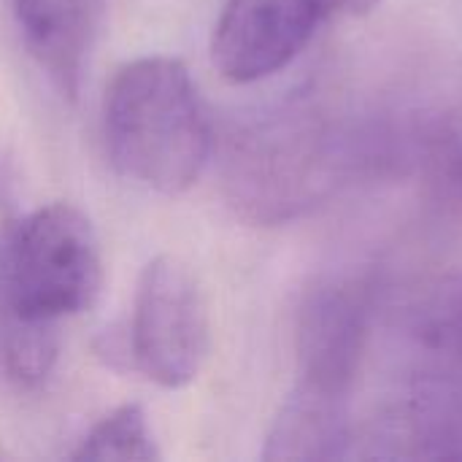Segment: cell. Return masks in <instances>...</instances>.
<instances>
[{
    "instance_id": "5b68a950",
    "label": "cell",
    "mask_w": 462,
    "mask_h": 462,
    "mask_svg": "<svg viewBox=\"0 0 462 462\" xmlns=\"http://www.w3.org/2000/svg\"><path fill=\"white\" fill-rule=\"evenodd\" d=\"M379 284L368 273L317 282L295 319V393L352 406L376 314Z\"/></svg>"
},
{
    "instance_id": "30bf717a",
    "label": "cell",
    "mask_w": 462,
    "mask_h": 462,
    "mask_svg": "<svg viewBox=\"0 0 462 462\" xmlns=\"http://www.w3.org/2000/svg\"><path fill=\"white\" fill-rule=\"evenodd\" d=\"M70 457L79 462H154L160 452L143 409L130 403L103 417Z\"/></svg>"
},
{
    "instance_id": "277c9868",
    "label": "cell",
    "mask_w": 462,
    "mask_h": 462,
    "mask_svg": "<svg viewBox=\"0 0 462 462\" xmlns=\"http://www.w3.org/2000/svg\"><path fill=\"white\" fill-rule=\"evenodd\" d=\"M100 290V249L89 219L51 203L0 236V322L57 328Z\"/></svg>"
},
{
    "instance_id": "8992f818",
    "label": "cell",
    "mask_w": 462,
    "mask_h": 462,
    "mask_svg": "<svg viewBox=\"0 0 462 462\" xmlns=\"http://www.w3.org/2000/svg\"><path fill=\"white\" fill-rule=\"evenodd\" d=\"M208 338V309L195 276L171 254L154 257L138 279L127 325L133 371L165 390L187 387L206 363Z\"/></svg>"
},
{
    "instance_id": "7a4b0ae2",
    "label": "cell",
    "mask_w": 462,
    "mask_h": 462,
    "mask_svg": "<svg viewBox=\"0 0 462 462\" xmlns=\"http://www.w3.org/2000/svg\"><path fill=\"white\" fill-rule=\"evenodd\" d=\"M401 384L374 420L371 457L462 460V273L401 314Z\"/></svg>"
},
{
    "instance_id": "8fae6325",
    "label": "cell",
    "mask_w": 462,
    "mask_h": 462,
    "mask_svg": "<svg viewBox=\"0 0 462 462\" xmlns=\"http://www.w3.org/2000/svg\"><path fill=\"white\" fill-rule=\"evenodd\" d=\"M0 357L19 384H41L57 360V328L0 322Z\"/></svg>"
},
{
    "instance_id": "9c48e42d",
    "label": "cell",
    "mask_w": 462,
    "mask_h": 462,
    "mask_svg": "<svg viewBox=\"0 0 462 462\" xmlns=\"http://www.w3.org/2000/svg\"><path fill=\"white\" fill-rule=\"evenodd\" d=\"M352 444V406L290 393L271 425L263 457L279 462L341 460L349 457Z\"/></svg>"
},
{
    "instance_id": "52a82bcc",
    "label": "cell",
    "mask_w": 462,
    "mask_h": 462,
    "mask_svg": "<svg viewBox=\"0 0 462 462\" xmlns=\"http://www.w3.org/2000/svg\"><path fill=\"white\" fill-rule=\"evenodd\" d=\"M384 0H225L214 27L211 57L236 84L284 70L333 19L376 11Z\"/></svg>"
},
{
    "instance_id": "ba28073f",
    "label": "cell",
    "mask_w": 462,
    "mask_h": 462,
    "mask_svg": "<svg viewBox=\"0 0 462 462\" xmlns=\"http://www.w3.org/2000/svg\"><path fill=\"white\" fill-rule=\"evenodd\" d=\"M100 11L103 0H11L24 46L68 97L81 89Z\"/></svg>"
},
{
    "instance_id": "6da1fadb",
    "label": "cell",
    "mask_w": 462,
    "mask_h": 462,
    "mask_svg": "<svg viewBox=\"0 0 462 462\" xmlns=\"http://www.w3.org/2000/svg\"><path fill=\"white\" fill-rule=\"evenodd\" d=\"M325 76L241 119L222 149L227 206L249 225L295 222L355 187Z\"/></svg>"
},
{
    "instance_id": "7c38bea8",
    "label": "cell",
    "mask_w": 462,
    "mask_h": 462,
    "mask_svg": "<svg viewBox=\"0 0 462 462\" xmlns=\"http://www.w3.org/2000/svg\"><path fill=\"white\" fill-rule=\"evenodd\" d=\"M425 181L430 200L449 217L462 219V141L425 173Z\"/></svg>"
},
{
    "instance_id": "3957f363",
    "label": "cell",
    "mask_w": 462,
    "mask_h": 462,
    "mask_svg": "<svg viewBox=\"0 0 462 462\" xmlns=\"http://www.w3.org/2000/svg\"><path fill=\"white\" fill-rule=\"evenodd\" d=\"M106 146L114 168L154 192L189 189L211 157V125L189 79L173 57L125 65L106 92Z\"/></svg>"
}]
</instances>
